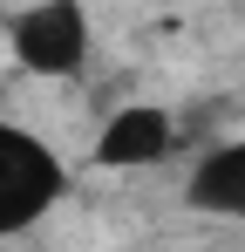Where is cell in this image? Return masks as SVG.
Instances as JSON below:
<instances>
[{
  "mask_svg": "<svg viewBox=\"0 0 245 252\" xmlns=\"http://www.w3.org/2000/svg\"><path fill=\"white\" fill-rule=\"evenodd\" d=\"M61 191H68L61 157L41 143L34 129H21V123L0 116V239L34 232L41 218L61 205Z\"/></svg>",
  "mask_w": 245,
  "mask_h": 252,
  "instance_id": "obj_1",
  "label": "cell"
},
{
  "mask_svg": "<svg viewBox=\"0 0 245 252\" xmlns=\"http://www.w3.org/2000/svg\"><path fill=\"white\" fill-rule=\"evenodd\" d=\"M170 143H177V123H170L163 102H116L95 129V164L102 170H150L170 157Z\"/></svg>",
  "mask_w": 245,
  "mask_h": 252,
  "instance_id": "obj_3",
  "label": "cell"
},
{
  "mask_svg": "<svg viewBox=\"0 0 245 252\" xmlns=\"http://www.w3.org/2000/svg\"><path fill=\"white\" fill-rule=\"evenodd\" d=\"M184 205L204 218H239L245 225V143H211L191 177H184Z\"/></svg>",
  "mask_w": 245,
  "mask_h": 252,
  "instance_id": "obj_4",
  "label": "cell"
},
{
  "mask_svg": "<svg viewBox=\"0 0 245 252\" xmlns=\"http://www.w3.org/2000/svg\"><path fill=\"white\" fill-rule=\"evenodd\" d=\"M7 48L14 62L41 75V82H75L89 68V48H95V28H89V7L82 0H34L14 14L7 28Z\"/></svg>",
  "mask_w": 245,
  "mask_h": 252,
  "instance_id": "obj_2",
  "label": "cell"
}]
</instances>
